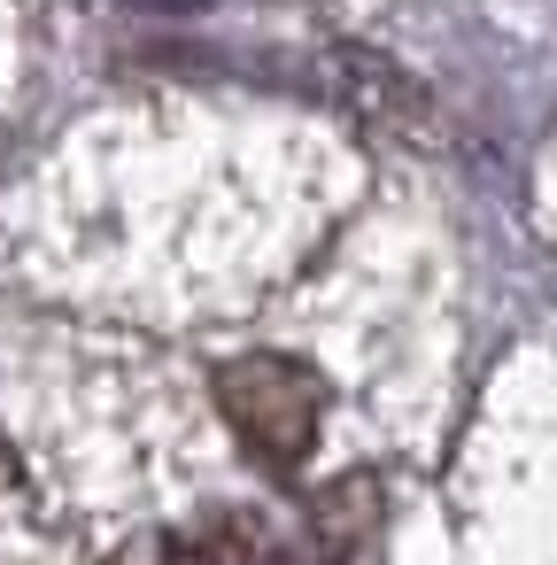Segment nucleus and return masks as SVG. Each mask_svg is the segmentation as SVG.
<instances>
[{"label":"nucleus","instance_id":"1","mask_svg":"<svg viewBox=\"0 0 557 565\" xmlns=\"http://www.w3.org/2000/svg\"><path fill=\"white\" fill-rule=\"evenodd\" d=\"M217 395H225L233 434H240L264 465H302L310 441H318V426H325V387H318V372L294 364V356H279V349H256L248 364H233Z\"/></svg>","mask_w":557,"mask_h":565}]
</instances>
